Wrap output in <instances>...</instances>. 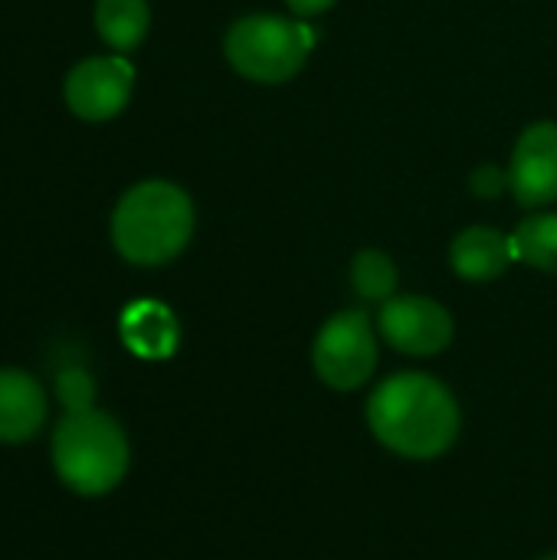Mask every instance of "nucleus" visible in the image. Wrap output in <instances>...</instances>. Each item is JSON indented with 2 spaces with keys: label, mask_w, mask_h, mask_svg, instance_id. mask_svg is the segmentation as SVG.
Masks as SVG:
<instances>
[{
  "label": "nucleus",
  "mask_w": 557,
  "mask_h": 560,
  "mask_svg": "<svg viewBox=\"0 0 557 560\" xmlns=\"http://www.w3.org/2000/svg\"><path fill=\"white\" fill-rule=\"evenodd\" d=\"M368 427L381 446L404 459H437L460 436V407L443 381L404 371L374 387Z\"/></svg>",
  "instance_id": "f257e3e1"
},
{
  "label": "nucleus",
  "mask_w": 557,
  "mask_h": 560,
  "mask_svg": "<svg viewBox=\"0 0 557 560\" xmlns=\"http://www.w3.org/2000/svg\"><path fill=\"white\" fill-rule=\"evenodd\" d=\"M194 236V203L171 180L135 184L112 213V243L135 266H164Z\"/></svg>",
  "instance_id": "f03ea898"
},
{
  "label": "nucleus",
  "mask_w": 557,
  "mask_h": 560,
  "mask_svg": "<svg viewBox=\"0 0 557 560\" xmlns=\"http://www.w3.org/2000/svg\"><path fill=\"white\" fill-rule=\"evenodd\" d=\"M53 466L62 486L76 495H108L128 476V436L115 417L95 407L82 413H66L53 433Z\"/></svg>",
  "instance_id": "7ed1b4c3"
},
{
  "label": "nucleus",
  "mask_w": 557,
  "mask_h": 560,
  "mask_svg": "<svg viewBox=\"0 0 557 560\" xmlns=\"http://www.w3.org/2000/svg\"><path fill=\"white\" fill-rule=\"evenodd\" d=\"M312 46H315L312 26L269 13L236 20L223 43L230 66L240 75L266 85L292 79L305 66Z\"/></svg>",
  "instance_id": "20e7f679"
},
{
  "label": "nucleus",
  "mask_w": 557,
  "mask_h": 560,
  "mask_svg": "<svg viewBox=\"0 0 557 560\" xmlns=\"http://www.w3.org/2000/svg\"><path fill=\"white\" fill-rule=\"evenodd\" d=\"M312 364L318 381L332 390L364 387L378 368V338L371 318L358 308L332 315L312 345Z\"/></svg>",
  "instance_id": "39448f33"
},
{
  "label": "nucleus",
  "mask_w": 557,
  "mask_h": 560,
  "mask_svg": "<svg viewBox=\"0 0 557 560\" xmlns=\"http://www.w3.org/2000/svg\"><path fill=\"white\" fill-rule=\"evenodd\" d=\"M135 89V69L125 56H89L62 82L69 112L82 121H108L125 112Z\"/></svg>",
  "instance_id": "423d86ee"
},
{
  "label": "nucleus",
  "mask_w": 557,
  "mask_h": 560,
  "mask_svg": "<svg viewBox=\"0 0 557 560\" xmlns=\"http://www.w3.org/2000/svg\"><path fill=\"white\" fill-rule=\"evenodd\" d=\"M378 328L391 348L410 358H433L453 341V315L423 295H394L381 305Z\"/></svg>",
  "instance_id": "0eeeda50"
},
{
  "label": "nucleus",
  "mask_w": 557,
  "mask_h": 560,
  "mask_svg": "<svg viewBox=\"0 0 557 560\" xmlns=\"http://www.w3.org/2000/svg\"><path fill=\"white\" fill-rule=\"evenodd\" d=\"M509 187L515 200L529 210L548 207L557 200V125L538 121L522 131L512 167H509Z\"/></svg>",
  "instance_id": "6e6552de"
},
{
  "label": "nucleus",
  "mask_w": 557,
  "mask_h": 560,
  "mask_svg": "<svg viewBox=\"0 0 557 560\" xmlns=\"http://www.w3.org/2000/svg\"><path fill=\"white\" fill-rule=\"evenodd\" d=\"M46 423V394L43 384L20 371L0 368V443L16 446L33 440Z\"/></svg>",
  "instance_id": "1a4fd4ad"
},
{
  "label": "nucleus",
  "mask_w": 557,
  "mask_h": 560,
  "mask_svg": "<svg viewBox=\"0 0 557 560\" xmlns=\"http://www.w3.org/2000/svg\"><path fill=\"white\" fill-rule=\"evenodd\" d=\"M118 328H121L125 348L144 361L171 358L177 351V341H181V328H177L174 312L154 299H141V302L128 305Z\"/></svg>",
  "instance_id": "9d476101"
},
{
  "label": "nucleus",
  "mask_w": 557,
  "mask_h": 560,
  "mask_svg": "<svg viewBox=\"0 0 557 560\" xmlns=\"http://www.w3.org/2000/svg\"><path fill=\"white\" fill-rule=\"evenodd\" d=\"M450 262L469 282H492L515 262L512 236H502L492 226H469L453 240Z\"/></svg>",
  "instance_id": "9b49d317"
},
{
  "label": "nucleus",
  "mask_w": 557,
  "mask_h": 560,
  "mask_svg": "<svg viewBox=\"0 0 557 560\" xmlns=\"http://www.w3.org/2000/svg\"><path fill=\"white\" fill-rule=\"evenodd\" d=\"M151 26L148 0H98L95 30L115 52H131Z\"/></svg>",
  "instance_id": "f8f14e48"
},
{
  "label": "nucleus",
  "mask_w": 557,
  "mask_h": 560,
  "mask_svg": "<svg viewBox=\"0 0 557 560\" xmlns=\"http://www.w3.org/2000/svg\"><path fill=\"white\" fill-rule=\"evenodd\" d=\"M512 249L519 262L557 276V213H535L512 233Z\"/></svg>",
  "instance_id": "ddd939ff"
},
{
  "label": "nucleus",
  "mask_w": 557,
  "mask_h": 560,
  "mask_svg": "<svg viewBox=\"0 0 557 560\" xmlns=\"http://www.w3.org/2000/svg\"><path fill=\"white\" fill-rule=\"evenodd\" d=\"M351 285L361 299L387 302L397 292V266L391 262V256L378 249H364L351 262Z\"/></svg>",
  "instance_id": "4468645a"
},
{
  "label": "nucleus",
  "mask_w": 557,
  "mask_h": 560,
  "mask_svg": "<svg viewBox=\"0 0 557 560\" xmlns=\"http://www.w3.org/2000/svg\"><path fill=\"white\" fill-rule=\"evenodd\" d=\"M56 394H59L66 413H82V410H92V404H95V381L82 368H66L56 377Z\"/></svg>",
  "instance_id": "2eb2a0df"
},
{
  "label": "nucleus",
  "mask_w": 557,
  "mask_h": 560,
  "mask_svg": "<svg viewBox=\"0 0 557 560\" xmlns=\"http://www.w3.org/2000/svg\"><path fill=\"white\" fill-rule=\"evenodd\" d=\"M506 184H509V174H502V171L492 167V164H486V167H479V171L473 174V190L483 194V197H496Z\"/></svg>",
  "instance_id": "dca6fc26"
},
{
  "label": "nucleus",
  "mask_w": 557,
  "mask_h": 560,
  "mask_svg": "<svg viewBox=\"0 0 557 560\" xmlns=\"http://www.w3.org/2000/svg\"><path fill=\"white\" fill-rule=\"evenodd\" d=\"M286 3L299 16H315V13H325L328 7H335V0H286Z\"/></svg>",
  "instance_id": "f3484780"
},
{
  "label": "nucleus",
  "mask_w": 557,
  "mask_h": 560,
  "mask_svg": "<svg viewBox=\"0 0 557 560\" xmlns=\"http://www.w3.org/2000/svg\"><path fill=\"white\" fill-rule=\"evenodd\" d=\"M542 560H557V551H555V555H548V558H542Z\"/></svg>",
  "instance_id": "a211bd4d"
}]
</instances>
